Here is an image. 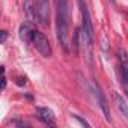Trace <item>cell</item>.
Listing matches in <instances>:
<instances>
[{
    "mask_svg": "<svg viewBox=\"0 0 128 128\" xmlns=\"http://www.w3.org/2000/svg\"><path fill=\"white\" fill-rule=\"evenodd\" d=\"M56 6V33L57 41L63 51H70V2L68 0H54Z\"/></svg>",
    "mask_w": 128,
    "mask_h": 128,
    "instance_id": "obj_1",
    "label": "cell"
},
{
    "mask_svg": "<svg viewBox=\"0 0 128 128\" xmlns=\"http://www.w3.org/2000/svg\"><path fill=\"white\" fill-rule=\"evenodd\" d=\"M77 5L80 9V15H82V36H83V42L88 47H92L94 42V26H92V20H90V14H89V8L86 5L84 0H77Z\"/></svg>",
    "mask_w": 128,
    "mask_h": 128,
    "instance_id": "obj_2",
    "label": "cell"
},
{
    "mask_svg": "<svg viewBox=\"0 0 128 128\" xmlns=\"http://www.w3.org/2000/svg\"><path fill=\"white\" fill-rule=\"evenodd\" d=\"M36 51L44 56V57H50L53 54V50H51V45H50V41L48 38L42 33V32H38V30H33V35H32V42H30Z\"/></svg>",
    "mask_w": 128,
    "mask_h": 128,
    "instance_id": "obj_3",
    "label": "cell"
},
{
    "mask_svg": "<svg viewBox=\"0 0 128 128\" xmlns=\"http://www.w3.org/2000/svg\"><path fill=\"white\" fill-rule=\"evenodd\" d=\"M90 84H92V92H94V96H95V100H96V104L100 106L101 112L104 113L106 120L112 122V113H110V108H108V104H107L106 95H104V92H102V89H101L100 83H98L96 80H92V83H90Z\"/></svg>",
    "mask_w": 128,
    "mask_h": 128,
    "instance_id": "obj_4",
    "label": "cell"
},
{
    "mask_svg": "<svg viewBox=\"0 0 128 128\" xmlns=\"http://www.w3.org/2000/svg\"><path fill=\"white\" fill-rule=\"evenodd\" d=\"M118 62H119V74H120V83L122 88L128 96V53L124 48L118 50Z\"/></svg>",
    "mask_w": 128,
    "mask_h": 128,
    "instance_id": "obj_5",
    "label": "cell"
},
{
    "mask_svg": "<svg viewBox=\"0 0 128 128\" xmlns=\"http://www.w3.org/2000/svg\"><path fill=\"white\" fill-rule=\"evenodd\" d=\"M35 18L41 26H48L50 23V2L48 0H36L35 2Z\"/></svg>",
    "mask_w": 128,
    "mask_h": 128,
    "instance_id": "obj_6",
    "label": "cell"
},
{
    "mask_svg": "<svg viewBox=\"0 0 128 128\" xmlns=\"http://www.w3.org/2000/svg\"><path fill=\"white\" fill-rule=\"evenodd\" d=\"M36 116H38V119L42 124H45L48 126H56L57 125L54 113L50 108H47V107H36Z\"/></svg>",
    "mask_w": 128,
    "mask_h": 128,
    "instance_id": "obj_7",
    "label": "cell"
},
{
    "mask_svg": "<svg viewBox=\"0 0 128 128\" xmlns=\"http://www.w3.org/2000/svg\"><path fill=\"white\" fill-rule=\"evenodd\" d=\"M33 27L27 23H23L20 26V30H18V35H20V39L24 41V42H32V35H33Z\"/></svg>",
    "mask_w": 128,
    "mask_h": 128,
    "instance_id": "obj_8",
    "label": "cell"
},
{
    "mask_svg": "<svg viewBox=\"0 0 128 128\" xmlns=\"http://www.w3.org/2000/svg\"><path fill=\"white\" fill-rule=\"evenodd\" d=\"M113 100H114V104H116V107H118V110L120 112V114L128 120V104H126V101L119 95V94H113Z\"/></svg>",
    "mask_w": 128,
    "mask_h": 128,
    "instance_id": "obj_9",
    "label": "cell"
},
{
    "mask_svg": "<svg viewBox=\"0 0 128 128\" xmlns=\"http://www.w3.org/2000/svg\"><path fill=\"white\" fill-rule=\"evenodd\" d=\"M80 29H76L74 32H72V42H71V48H72V53L74 54H78V47H80V44H78V38H80Z\"/></svg>",
    "mask_w": 128,
    "mask_h": 128,
    "instance_id": "obj_10",
    "label": "cell"
},
{
    "mask_svg": "<svg viewBox=\"0 0 128 128\" xmlns=\"http://www.w3.org/2000/svg\"><path fill=\"white\" fill-rule=\"evenodd\" d=\"M24 9H26V14H27V18H29V20L35 17V6L32 8V0H26Z\"/></svg>",
    "mask_w": 128,
    "mask_h": 128,
    "instance_id": "obj_11",
    "label": "cell"
},
{
    "mask_svg": "<svg viewBox=\"0 0 128 128\" xmlns=\"http://www.w3.org/2000/svg\"><path fill=\"white\" fill-rule=\"evenodd\" d=\"M71 118H72V119H76V120H77V122H78V124H80L82 126H90V124H89L88 120L82 119V118H80L78 114H71Z\"/></svg>",
    "mask_w": 128,
    "mask_h": 128,
    "instance_id": "obj_12",
    "label": "cell"
},
{
    "mask_svg": "<svg viewBox=\"0 0 128 128\" xmlns=\"http://www.w3.org/2000/svg\"><path fill=\"white\" fill-rule=\"evenodd\" d=\"M12 124H14V125H18V126H29L27 122H24V120H17V119L12 120Z\"/></svg>",
    "mask_w": 128,
    "mask_h": 128,
    "instance_id": "obj_13",
    "label": "cell"
},
{
    "mask_svg": "<svg viewBox=\"0 0 128 128\" xmlns=\"http://www.w3.org/2000/svg\"><path fill=\"white\" fill-rule=\"evenodd\" d=\"M6 38H8V33H6L5 30H2V39H0V42H2V44H3V42L6 41Z\"/></svg>",
    "mask_w": 128,
    "mask_h": 128,
    "instance_id": "obj_14",
    "label": "cell"
},
{
    "mask_svg": "<svg viewBox=\"0 0 128 128\" xmlns=\"http://www.w3.org/2000/svg\"><path fill=\"white\" fill-rule=\"evenodd\" d=\"M112 2H113V0H112Z\"/></svg>",
    "mask_w": 128,
    "mask_h": 128,
    "instance_id": "obj_15",
    "label": "cell"
}]
</instances>
